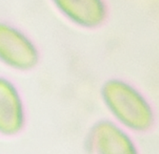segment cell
I'll use <instances>...</instances> for the list:
<instances>
[{
  "mask_svg": "<svg viewBox=\"0 0 159 154\" xmlns=\"http://www.w3.org/2000/svg\"><path fill=\"white\" fill-rule=\"evenodd\" d=\"M60 15L71 25L96 29L104 25L109 8L106 0H50Z\"/></svg>",
  "mask_w": 159,
  "mask_h": 154,
  "instance_id": "5",
  "label": "cell"
},
{
  "mask_svg": "<svg viewBox=\"0 0 159 154\" xmlns=\"http://www.w3.org/2000/svg\"><path fill=\"white\" fill-rule=\"evenodd\" d=\"M37 44L17 26L0 20V64L14 72L34 70L40 62Z\"/></svg>",
  "mask_w": 159,
  "mask_h": 154,
  "instance_id": "2",
  "label": "cell"
},
{
  "mask_svg": "<svg viewBox=\"0 0 159 154\" xmlns=\"http://www.w3.org/2000/svg\"><path fill=\"white\" fill-rule=\"evenodd\" d=\"M26 121V107L18 86L9 77L0 74V136H17Z\"/></svg>",
  "mask_w": 159,
  "mask_h": 154,
  "instance_id": "4",
  "label": "cell"
},
{
  "mask_svg": "<svg viewBox=\"0 0 159 154\" xmlns=\"http://www.w3.org/2000/svg\"><path fill=\"white\" fill-rule=\"evenodd\" d=\"M88 144L93 154H139L129 131L111 119L99 120L91 126Z\"/></svg>",
  "mask_w": 159,
  "mask_h": 154,
  "instance_id": "3",
  "label": "cell"
},
{
  "mask_svg": "<svg viewBox=\"0 0 159 154\" xmlns=\"http://www.w3.org/2000/svg\"><path fill=\"white\" fill-rule=\"evenodd\" d=\"M100 98L111 120L129 132L146 133L155 123V112L146 95L120 78H110L100 88Z\"/></svg>",
  "mask_w": 159,
  "mask_h": 154,
  "instance_id": "1",
  "label": "cell"
}]
</instances>
